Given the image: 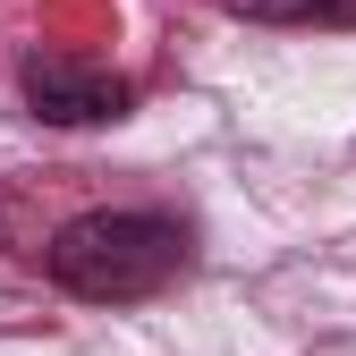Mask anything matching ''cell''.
Listing matches in <instances>:
<instances>
[{"mask_svg": "<svg viewBox=\"0 0 356 356\" xmlns=\"http://www.w3.org/2000/svg\"><path fill=\"white\" fill-rule=\"evenodd\" d=\"M42 272L85 305H136L187 272V229L170 212H76L68 229H51Z\"/></svg>", "mask_w": 356, "mask_h": 356, "instance_id": "1", "label": "cell"}, {"mask_svg": "<svg viewBox=\"0 0 356 356\" xmlns=\"http://www.w3.org/2000/svg\"><path fill=\"white\" fill-rule=\"evenodd\" d=\"M17 94H26L34 119H51V127H102V119H119L127 102H136L127 76H111L94 60H68V51H26L17 60Z\"/></svg>", "mask_w": 356, "mask_h": 356, "instance_id": "2", "label": "cell"}, {"mask_svg": "<svg viewBox=\"0 0 356 356\" xmlns=\"http://www.w3.org/2000/svg\"><path fill=\"white\" fill-rule=\"evenodd\" d=\"M246 26H356V0H220Z\"/></svg>", "mask_w": 356, "mask_h": 356, "instance_id": "3", "label": "cell"}, {"mask_svg": "<svg viewBox=\"0 0 356 356\" xmlns=\"http://www.w3.org/2000/svg\"><path fill=\"white\" fill-rule=\"evenodd\" d=\"M0 246H17V212L9 204H0Z\"/></svg>", "mask_w": 356, "mask_h": 356, "instance_id": "4", "label": "cell"}]
</instances>
